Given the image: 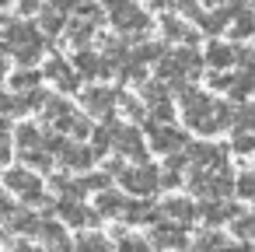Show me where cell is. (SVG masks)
<instances>
[{
  "instance_id": "30",
  "label": "cell",
  "mask_w": 255,
  "mask_h": 252,
  "mask_svg": "<svg viewBox=\"0 0 255 252\" xmlns=\"http://www.w3.org/2000/svg\"><path fill=\"white\" fill-rule=\"evenodd\" d=\"M77 252H109V238L105 235H98V231H84V235H77Z\"/></svg>"
},
{
  "instance_id": "38",
  "label": "cell",
  "mask_w": 255,
  "mask_h": 252,
  "mask_svg": "<svg viewBox=\"0 0 255 252\" xmlns=\"http://www.w3.org/2000/svg\"><path fill=\"white\" fill-rule=\"evenodd\" d=\"M14 214H18V203H14V200H11L7 193H0V221L7 224V221H11Z\"/></svg>"
},
{
  "instance_id": "13",
  "label": "cell",
  "mask_w": 255,
  "mask_h": 252,
  "mask_svg": "<svg viewBox=\"0 0 255 252\" xmlns=\"http://www.w3.org/2000/svg\"><path fill=\"white\" fill-rule=\"evenodd\" d=\"M46 77H49L60 91H77V88H81V74H77L63 56H53V60L46 63Z\"/></svg>"
},
{
  "instance_id": "42",
  "label": "cell",
  "mask_w": 255,
  "mask_h": 252,
  "mask_svg": "<svg viewBox=\"0 0 255 252\" xmlns=\"http://www.w3.org/2000/svg\"><path fill=\"white\" fill-rule=\"evenodd\" d=\"M7 137H11V123H7V116L0 112V147L7 144Z\"/></svg>"
},
{
  "instance_id": "11",
  "label": "cell",
  "mask_w": 255,
  "mask_h": 252,
  "mask_svg": "<svg viewBox=\"0 0 255 252\" xmlns=\"http://www.w3.org/2000/svg\"><path fill=\"white\" fill-rule=\"evenodd\" d=\"M116 151H119L123 158L136 161V165H143V161H147L143 133H140V130H133V126H119V133H116Z\"/></svg>"
},
{
  "instance_id": "4",
  "label": "cell",
  "mask_w": 255,
  "mask_h": 252,
  "mask_svg": "<svg viewBox=\"0 0 255 252\" xmlns=\"http://www.w3.org/2000/svg\"><path fill=\"white\" fill-rule=\"evenodd\" d=\"M4 182H7V189L21 200V203H28V207H35V203H46V189H42V179L28 168V165H21V168H7L4 172Z\"/></svg>"
},
{
  "instance_id": "25",
  "label": "cell",
  "mask_w": 255,
  "mask_h": 252,
  "mask_svg": "<svg viewBox=\"0 0 255 252\" xmlns=\"http://www.w3.org/2000/svg\"><path fill=\"white\" fill-rule=\"evenodd\" d=\"M42 84V77H39V70H32V67H21L18 74H11V88L18 91V95H28V91H35Z\"/></svg>"
},
{
  "instance_id": "17",
  "label": "cell",
  "mask_w": 255,
  "mask_h": 252,
  "mask_svg": "<svg viewBox=\"0 0 255 252\" xmlns=\"http://www.w3.org/2000/svg\"><path fill=\"white\" fill-rule=\"evenodd\" d=\"M203 56H206V63H210L213 70H227L231 63H238V46H227V42H210Z\"/></svg>"
},
{
  "instance_id": "15",
  "label": "cell",
  "mask_w": 255,
  "mask_h": 252,
  "mask_svg": "<svg viewBox=\"0 0 255 252\" xmlns=\"http://www.w3.org/2000/svg\"><path fill=\"white\" fill-rule=\"evenodd\" d=\"M95 147H84V144H67L63 151H60V161L70 168V172H88L91 165H95Z\"/></svg>"
},
{
  "instance_id": "36",
  "label": "cell",
  "mask_w": 255,
  "mask_h": 252,
  "mask_svg": "<svg viewBox=\"0 0 255 252\" xmlns=\"http://www.w3.org/2000/svg\"><path fill=\"white\" fill-rule=\"evenodd\" d=\"M164 53H168V49H161L157 42H143V46H140L133 56H136L140 63H150V60H157V56H164Z\"/></svg>"
},
{
  "instance_id": "10",
  "label": "cell",
  "mask_w": 255,
  "mask_h": 252,
  "mask_svg": "<svg viewBox=\"0 0 255 252\" xmlns=\"http://www.w3.org/2000/svg\"><path fill=\"white\" fill-rule=\"evenodd\" d=\"M116 102H119V95H116L112 88H88V91L81 95V105L88 109V116H102V119L112 116Z\"/></svg>"
},
{
  "instance_id": "37",
  "label": "cell",
  "mask_w": 255,
  "mask_h": 252,
  "mask_svg": "<svg viewBox=\"0 0 255 252\" xmlns=\"http://www.w3.org/2000/svg\"><path fill=\"white\" fill-rule=\"evenodd\" d=\"M210 88H217V91H231V88H234V74H220V70H213V74H210Z\"/></svg>"
},
{
  "instance_id": "9",
  "label": "cell",
  "mask_w": 255,
  "mask_h": 252,
  "mask_svg": "<svg viewBox=\"0 0 255 252\" xmlns=\"http://www.w3.org/2000/svg\"><path fill=\"white\" fill-rule=\"evenodd\" d=\"M56 214L70 224V228H95L98 224V210H91V207H84L81 200H56Z\"/></svg>"
},
{
  "instance_id": "40",
  "label": "cell",
  "mask_w": 255,
  "mask_h": 252,
  "mask_svg": "<svg viewBox=\"0 0 255 252\" xmlns=\"http://www.w3.org/2000/svg\"><path fill=\"white\" fill-rule=\"evenodd\" d=\"M238 63H241V67H248V70H255V53L238 46Z\"/></svg>"
},
{
  "instance_id": "29",
  "label": "cell",
  "mask_w": 255,
  "mask_h": 252,
  "mask_svg": "<svg viewBox=\"0 0 255 252\" xmlns=\"http://www.w3.org/2000/svg\"><path fill=\"white\" fill-rule=\"evenodd\" d=\"M42 112H46V119H49V123H56V126H60V123L74 112V105H70L67 98H60V95H56V98H49V102L42 105Z\"/></svg>"
},
{
  "instance_id": "1",
  "label": "cell",
  "mask_w": 255,
  "mask_h": 252,
  "mask_svg": "<svg viewBox=\"0 0 255 252\" xmlns=\"http://www.w3.org/2000/svg\"><path fill=\"white\" fill-rule=\"evenodd\" d=\"M4 49L21 63V67H32L39 56H42V35L35 25H25V21H4Z\"/></svg>"
},
{
  "instance_id": "35",
  "label": "cell",
  "mask_w": 255,
  "mask_h": 252,
  "mask_svg": "<svg viewBox=\"0 0 255 252\" xmlns=\"http://www.w3.org/2000/svg\"><path fill=\"white\" fill-rule=\"evenodd\" d=\"M241 200H255V172H241L238 175V189H234Z\"/></svg>"
},
{
  "instance_id": "32",
  "label": "cell",
  "mask_w": 255,
  "mask_h": 252,
  "mask_svg": "<svg viewBox=\"0 0 255 252\" xmlns=\"http://www.w3.org/2000/svg\"><path fill=\"white\" fill-rule=\"evenodd\" d=\"M39 235H42L46 249H56V245H63V242H67V235H63V224H56V221H49V217L42 221V231H39Z\"/></svg>"
},
{
  "instance_id": "12",
  "label": "cell",
  "mask_w": 255,
  "mask_h": 252,
  "mask_svg": "<svg viewBox=\"0 0 255 252\" xmlns=\"http://www.w3.org/2000/svg\"><path fill=\"white\" fill-rule=\"evenodd\" d=\"M161 214H164L168 221H175V224H192L196 217H203V207L192 203L189 196H168V200L161 203Z\"/></svg>"
},
{
  "instance_id": "28",
  "label": "cell",
  "mask_w": 255,
  "mask_h": 252,
  "mask_svg": "<svg viewBox=\"0 0 255 252\" xmlns=\"http://www.w3.org/2000/svg\"><path fill=\"white\" fill-rule=\"evenodd\" d=\"M70 42L77 46V49H88V39L95 35V21H84V18H77V21H70Z\"/></svg>"
},
{
  "instance_id": "14",
  "label": "cell",
  "mask_w": 255,
  "mask_h": 252,
  "mask_svg": "<svg viewBox=\"0 0 255 252\" xmlns=\"http://www.w3.org/2000/svg\"><path fill=\"white\" fill-rule=\"evenodd\" d=\"M241 217V210H238V203H231V200H206L203 203V221H206V228H220V224H234Z\"/></svg>"
},
{
  "instance_id": "33",
  "label": "cell",
  "mask_w": 255,
  "mask_h": 252,
  "mask_svg": "<svg viewBox=\"0 0 255 252\" xmlns=\"http://www.w3.org/2000/svg\"><path fill=\"white\" fill-rule=\"evenodd\" d=\"M21 161H25L32 172H35V168H53V154L42 151V147H39V151H21Z\"/></svg>"
},
{
  "instance_id": "16",
  "label": "cell",
  "mask_w": 255,
  "mask_h": 252,
  "mask_svg": "<svg viewBox=\"0 0 255 252\" xmlns=\"http://www.w3.org/2000/svg\"><path fill=\"white\" fill-rule=\"evenodd\" d=\"M157 217H164V214H161V207H154L147 196L129 200L126 210H123V221H129V224H150V221H157Z\"/></svg>"
},
{
  "instance_id": "43",
  "label": "cell",
  "mask_w": 255,
  "mask_h": 252,
  "mask_svg": "<svg viewBox=\"0 0 255 252\" xmlns=\"http://www.w3.org/2000/svg\"><path fill=\"white\" fill-rule=\"evenodd\" d=\"M18 11L21 14H35L39 11V0H18Z\"/></svg>"
},
{
  "instance_id": "2",
  "label": "cell",
  "mask_w": 255,
  "mask_h": 252,
  "mask_svg": "<svg viewBox=\"0 0 255 252\" xmlns=\"http://www.w3.org/2000/svg\"><path fill=\"white\" fill-rule=\"evenodd\" d=\"M178 95H182V116H185V123H189L196 133H217V130H220L217 102H213L206 91H199V88L185 84Z\"/></svg>"
},
{
  "instance_id": "27",
  "label": "cell",
  "mask_w": 255,
  "mask_h": 252,
  "mask_svg": "<svg viewBox=\"0 0 255 252\" xmlns=\"http://www.w3.org/2000/svg\"><path fill=\"white\" fill-rule=\"evenodd\" d=\"M39 28H42L46 35H60V32H63V11H60V7H53V11L42 7V11H39Z\"/></svg>"
},
{
  "instance_id": "20",
  "label": "cell",
  "mask_w": 255,
  "mask_h": 252,
  "mask_svg": "<svg viewBox=\"0 0 255 252\" xmlns=\"http://www.w3.org/2000/svg\"><path fill=\"white\" fill-rule=\"evenodd\" d=\"M74 70L81 74V77H98V74H105V60L98 56V53H91V49H81L77 56H74Z\"/></svg>"
},
{
  "instance_id": "6",
  "label": "cell",
  "mask_w": 255,
  "mask_h": 252,
  "mask_svg": "<svg viewBox=\"0 0 255 252\" xmlns=\"http://www.w3.org/2000/svg\"><path fill=\"white\" fill-rule=\"evenodd\" d=\"M147 137H150V147L157 151V154H178V151H185L189 147V140H185V133L182 130H175L171 123H157V119H150L147 123Z\"/></svg>"
},
{
  "instance_id": "39",
  "label": "cell",
  "mask_w": 255,
  "mask_h": 252,
  "mask_svg": "<svg viewBox=\"0 0 255 252\" xmlns=\"http://www.w3.org/2000/svg\"><path fill=\"white\" fill-rule=\"evenodd\" d=\"M161 186H164V189H178V186H182V175L171 172V168H164V172H161Z\"/></svg>"
},
{
  "instance_id": "41",
  "label": "cell",
  "mask_w": 255,
  "mask_h": 252,
  "mask_svg": "<svg viewBox=\"0 0 255 252\" xmlns=\"http://www.w3.org/2000/svg\"><path fill=\"white\" fill-rule=\"evenodd\" d=\"M56 7H60L63 14H67V11H74V14H77V11L84 7V0H56Z\"/></svg>"
},
{
  "instance_id": "22",
  "label": "cell",
  "mask_w": 255,
  "mask_h": 252,
  "mask_svg": "<svg viewBox=\"0 0 255 252\" xmlns=\"http://www.w3.org/2000/svg\"><path fill=\"white\" fill-rule=\"evenodd\" d=\"M14 140H18L21 151H39V147L46 144V133H42L35 123H21V126L14 130ZM42 151H46V147H42Z\"/></svg>"
},
{
  "instance_id": "19",
  "label": "cell",
  "mask_w": 255,
  "mask_h": 252,
  "mask_svg": "<svg viewBox=\"0 0 255 252\" xmlns=\"http://www.w3.org/2000/svg\"><path fill=\"white\" fill-rule=\"evenodd\" d=\"M126 203H129V200H126L123 193H116V189H102L98 200H95V210H98L102 217H123Z\"/></svg>"
},
{
  "instance_id": "8",
  "label": "cell",
  "mask_w": 255,
  "mask_h": 252,
  "mask_svg": "<svg viewBox=\"0 0 255 252\" xmlns=\"http://www.w3.org/2000/svg\"><path fill=\"white\" fill-rule=\"evenodd\" d=\"M185 154H189L192 168H224V161H227V147L224 144H210V140L189 144Z\"/></svg>"
},
{
  "instance_id": "18",
  "label": "cell",
  "mask_w": 255,
  "mask_h": 252,
  "mask_svg": "<svg viewBox=\"0 0 255 252\" xmlns=\"http://www.w3.org/2000/svg\"><path fill=\"white\" fill-rule=\"evenodd\" d=\"M161 35L171 39V42H189V46L196 42V32H192L182 18H175V14H164V18H161Z\"/></svg>"
},
{
  "instance_id": "45",
  "label": "cell",
  "mask_w": 255,
  "mask_h": 252,
  "mask_svg": "<svg viewBox=\"0 0 255 252\" xmlns=\"http://www.w3.org/2000/svg\"><path fill=\"white\" fill-rule=\"evenodd\" d=\"M14 252H42V249H35V245H28V242H18Z\"/></svg>"
},
{
  "instance_id": "26",
  "label": "cell",
  "mask_w": 255,
  "mask_h": 252,
  "mask_svg": "<svg viewBox=\"0 0 255 252\" xmlns=\"http://www.w3.org/2000/svg\"><path fill=\"white\" fill-rule=\"evenodd\" d=\"M56 130H60V133H70L74 140H84V137H91V123H88L81 112H70V116H67V119H63Z\"/></svg>"
},
{
  "instance_id": "44",
  "label": "cell",
  "mask_w": 255,
  "mask_h": 252,
  "mask_svg": "<svg viewBox=\"0 0 255 252\" xmlns=\"http://www.w3.org/2000/svg\"><path fill=\"white\" fill-rule=\"evenodd\" d=\"M150 4H154V7H157V11H161V7H164V11H168V7H178V0H150Z\"/></svg>"
},
{
  "instance_id": "34",
  "label": "cell",
  "mask_w": 255,
  "mask_h": 252,
  "mask_svg": "<svg viewBox=\"0 0 255 252\" xmlns=\"http://www.w3.org/2000/svg\"><path fill=\"white\" fill-rule=\"evenodd\" d=\"M234 235H238V238L255 242V214H241V217L234 221Z\"/></svg>"
},
{
  "instance_id": "49",
  "label": "cell",
  "mask_w": 255,
  "mask_h": 252,
  "mask_svg": "<svg viewBox=\"0 0 255 252\" xmlns=\"http://www.w3.org/2000/svg\"><path fill=\"white\" fill-rule=\"evenodd\" d=\"M4 4H7V0H0V7H4Z\"/></svg>"
},
{
  "instance_id": "5",
  "label": "cell",
  "mask_w": 255,
  "mask_h": 252,
  "mask_svg": "<svg viewBox=\"0 0 255 252\" xmlns=\"http://www.w3.org/2000/svg\"><path fill=\"white\" fill-rule=\"evenodd\" d=\"M116 179H119V186H123L126 193H136V196H154V193L161 189V172H157L150 161L133 165V168H123Z\"/></svg>"
},
{
  "instance_id": "3",
  "label": "cell",
  "mask_w": 255,
  "mask_h": 252,
  "mask_svg": "<svg viewBox=\"0 0 255 252\" xmlns=\"http://www.w3.org/2000/svg\"><path fill=\"white\" fill-rule=\"evenodd\" d=\"M109 21L123 32V35H147L150 32V18L147 11L136 7V0H105Z\"/></svg>"
},
{
  "instance_id": "23",
  "label": "cell",
  "mask_w": 255,
  "mask_h": 252,
  "mask_svg": "<svg viewBox=\"0 0 255 252\" xmlns=\"http://www.w3.org/2000/svg\"><path fill=\"white\" fill-rule=\"evenodd\" d=\"M231 151L234 154H252L255 151V126L252 123H238L231 133Z\"/></svg>"
},
{
  "instance_id": "7",
  "label": "cell",
  "mask_w": 255,
  "mask_h": 252,
  "mask_svg": "<svg viewBox=\"0 0 255 252\" xmlns=\"http://www.w3.org/2000/svg\"><path fill=\"white\" fill-rule=\"evenodd\" d=\"M150 245L154 249H164V252H171V249H189L192 242H189V235H185V224H175V221H161V224H154L150 228Z\"/></svg>"
},
{
  "instance_id": "24",
  "label": "cell",
  "mask_w": 255,
  "mask_h": 252,
  "mask_svg": "<svg viewBox=\"0 0 255 252\" xmlns=\"http://www.w3.org/2000/svg\"><path fill=\"white\" fill-rule=\"evenodd\" d=\"M227 242H224V235L217 231V228H206V231H199L196 238H192V245H189V252H220Z\"/></svg>"
},
{
  "instance_id": "46",
  "label": "cell",
  "mask_w": 255,
  "mask_h": 252,
  "mask_svg": "<svg viewBox=\"0 0 255 252\" xmlns=\"http://www.w3.org/2000/svg\"><path fill=\"white\" fill-rule=\"evenodd\" d=\"M4 53H7V49H4V46H0V77H4V74H7V60H4Z\"/></svg>"
},
{
  "instance_id": "47",
  "label": "cell",
  "mask_w": 255,
  "mask_h": 252,
  "mask_svg": "<svg viewBox=\"0 0 255 252\" xmlns=\"http://www.w3.org/2000/svg\"><path fill=\"white\" fill-rule=\"evenodd\" d=\"M220 252H245V245H224Z\"/></svg>"
},
{
  "instance_id": "21",
  "label": "cell",
  "mask_w": 255,
  "mask_h": 252,
  "mask_svg": "<svg viewBox=\"0 0 255 252\" xmlns=\"http://www.w3.org/2000/svg\"><path fill=\"white\" fill-rule=\"evenodd\" d=\"M42 221H46V217H39V214L18 207V214L7 221V228H11L14 235H39V231H42Z\"/></svg>"
},
{
  "instance_id": "31",
  "label": "cell",
  "mask_w": 255,
  "mask_h": 252,
  "mask_svg": "<svg viewBox=\"0 0 255 252\" xmlns=\"http://www.w3.org/2000/svg\"><path fill=\"white\" fill-rule=\"evenodd\" d=\"M116 249L119 252H154V245H150V238H140V235H119V242H116Z\"/></svg>"
},
{
  "instance_id": "48",
  "label": "cell",
  "mask_w": 255,
  "mask_h": 252,
  "mask_svg": "<svg viewBox=\"0 0 255 252\" xmlns=\"http://www.w3.org/2000/svg\"><path fill=\"white\" fill-rule=\"evenodd\" d=\"M245 252H255V242H248V245H245Z\"/></svg>"
}]
</instances>
